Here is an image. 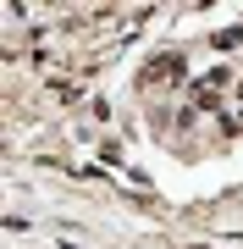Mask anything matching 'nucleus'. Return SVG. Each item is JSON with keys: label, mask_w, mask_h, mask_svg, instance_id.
I'll list each match as a JSON object with an SVG mask.
<instances>
[{"label": "nucleus", "mask_w": 243, "mask_h": 249, "mask_svg": "<svg viewBox=\"0 0 243 249\" xmlns=\"http://www.w3.org/2000/svg\"><path fill=\"white\" fill-rule=\"evenodd\" d=\"M182 55H155V61L144 67V83H182Z\"/></svg>", "instance_id": "nucleus-1"}, {"label": "nucleus", "mask_w": 243, "mask_h": 249, "mask_svg": "<svg viewBox=\"0 0 243 249\" xmlns=\"http://www.w3.org/2000/svg\"><path fill=\"white\" fill-rule=\"evenodd\" d=\"M243 45V28H227V34H216V50H238Z\"/></svg>", "instance_id": "nucleus-2"}]
</instances>
